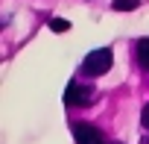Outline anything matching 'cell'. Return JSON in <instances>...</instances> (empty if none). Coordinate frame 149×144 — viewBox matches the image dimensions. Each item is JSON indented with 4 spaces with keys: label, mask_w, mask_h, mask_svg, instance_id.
I'll return each mask as SVG.
<instances>
[{
    "label": "cell",
    "mask_w": 149,
    "mask_h": 144,
    "mask_svg": "<svg viewBox=\"0 0 149 144\" xmlns=\"http://www.w3.org/2000/svg\"><path fill=\"white\" fill-rule=\"evenodd\" d=\"M64 103H67L70 109L91 106V103H94V88H91V85H82V83H76V80H73V83L64 88Z\"/></svg>",
    "instance_id": "obj_2"
},
{
    "label": "cell",
    "mask_w": 149,
    "mask_h": 144,
    "mask_svg": "<svg viewBox=\"0 0 149 144\" xmlns=\"http://www.w3.org/2000/svg\"><path fill=\"white\" fill-rule=\"evenodd\" d=\"M117 12H132V9H137V0H114L111 3Z\"/></svg>",
    "instance_id": "obj_5"
},
{
    "label": "cell",
    "mask_w": 149,
    "mask_h": 144,
    "mask_svg": "<svg viewBox=\"0 0 149 144\" xmlns=\"http://www.w3.org/2000/svg\"><path fill=\"white\" fill-rule=\"evenodd\" d=\"M50 30H53V32H67L70 24H67L64 18H53V21H50Z\"/></svg>",
    "instance_id": "obj_6"
},
{
    "label": "cell",
    "mask_w": 149,
    "mask_h": 144,
    "mask_svg": "<svg viewBox=\"0 0 149 144\" xmlns=\"http://www.w3.org/2000/svg\"><path fill=\"white\" fill-rule=\"evenodd\" d=\"M140 124H143V129L149 132V106H143V115H140Z\"/></svg>",
    "instance_id": "obj_7"
},
{
    "label": "cell",
    "mask_w": 149,
    "mask_h": 144,
    "mask_svg": "<svg viewBox=\"0 0 149 144\" xmlns=\"http://www.w3.org/2000/svg\"><path fill=\"white\" fill-rule=\"evenodd\" d=\"M134 53H137L140 68H146V71H149V38H140V41L134 44Z\"/></svg>",
    "instance_id": "obj_4"
},
{
    "label": "cell",
    "mask_w": 149,
    "mask_h": 144,
    "mask_svg": "<svg viewBox=\"0 0 149 144\" xmlns=\"http://www.w3.org/2000/svg\"><path fill=\"white\" fill-rule=\"evenodd\" d=\"M73 138H76V144H105V138H102V132L97 129V126H91V124H73Z\"/></svg>",
    "instance_id": "obj_3"
},
{
    "label": "cell",
    "mask_w": 149,
    "mask_h": 144,
    "mask_svg": "<svg viewBox=\"0 0 149 144\" xmlns=\"http://www.w3.org/2000/svg\"><path fill=\"white\" fill-rule=\"evenodd\" d=\"M111 62H114L111 50H108V47H100V50H94V53L85 56L82 74H88V77H102L105 71H111Z\"/></svg>",
    "instance_id": "obj_1"
}]
</instances>
